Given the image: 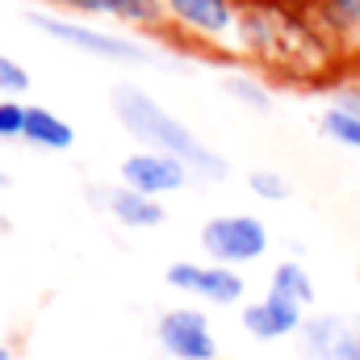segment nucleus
<instances>
[{"instance_id":"nucleus-1","label":"nucleus","mask_w":360,"mask_h":360,"mask_svg":"<svg viewBox=\"0 0 360 360\" xmlns=\"http://www.w3.org/2000/svg\"><path fill=\"white\" fill-rule=\"evenodd\" d=\"M235 59L281 84H327L352 76L348 51L319 21V8H289L276 0H239Z\"/></svg>"},{"instance_id":"nucleus-2","label":"nucleus","mask_w":360,"mask_h":360,"mask_svg":"<svg viewBox=\"0 0 360 360\" xmlns=\"http://www.w3.org/2000/svg\"><path fill=\"white\" fill-rule=\"evenodd\" d=\"M113 113L122 122V130L143 143L147 151H164V155H176L180 164L193 168V176H210V180H222L226 176V160L205 147L176 113H168L155 96L139 84H117L113 89Z\"/></svg>"},{"instance_id":"nucleus-3","label":"nucleus","mask_w":360,"mask_h":360,"mask_svg":"<svg viewBox=\"0 0 360 360\" xmlns=\"http://www.w3.org/2000/svg\"><path fill=\"white\" fill-rule=\"evenodd\" d=\"M168 30L160 38L193 42L205 59L226 51L235 59V30H239V0H164Z\"/></svg>"},{"instance_id":"nucleus-4","label":"nucleus","mask_w":360,"mask_h":360,"mask_svg":"<svg viewBox=\"0 0 360 360\" xmlns=\"http://www.w3.org/2000/svg\"><path fill=\"white\" fill-rule=\"evenodd\" d=\"M25 21L34 30L51 34L55 42H63V46H72L80 55H92L101 63H130V68H139V63H151L155 59L151 46H143V42H134L126 34H109V30L89 25L80 17H68V13H25Z\"/></svg>"},{"instance_id":"nucleus-5","label":"nucleus","mask_w":360,"mask_h":360,"mask_svg":"<svg viewBox=\"0 0 360 360\" xmlns=\"http://www.w3.org/2000/svg\"><path fill=\"white\" fill-rule=\"evenodd\" d=\"M201 248H205L210 264L243 269V264L264 260V252H269V226L256 214H214L201 226Z\"/></svg>"},{"instance_id":"nucleus-6","label":"nucleus","mask_w":360,"mask_h":360,"mask_svg":"<svg viewBox=\"0 0 360 360\" xmlns=\"http://www.w3.org/2000/svg\"><path fill=\"white\" fill-rule=\"evenodd\" d=\"M168 289L180 293H193L210 306H239L243 293H248V281L239 276V269H226V264H197V260H172L164 269Z\"/></svg>"},{"instance_id":"nucleus-7","label":"nucleus","mask_w":360,"mask_h":360,"mask_svg":"<svg viewBox=\"0 0 360 360\" xmlns=\"http://www.w3.org/2000/svg\"><path fill=\"white\" fill-rule=\"evenodd\" d=\"M155 340L172 360H218V340L210 319L197 306H176L164 310L155 323Z\"/></svg>"},{"instance_id":"nucleus-8","label":"nucleus","mask_w":360,"mask_h":360,"mask_svg":"<svg viewBox=\"0 0 360 360\" xmlns=\"http://www.w3.org/2000/svg\"><path fill=\"white\" fill-rule=\"evenodd\" d=\"M188 180H193L188 164H180L176 155H164V151H147V147L130 151L117 168V184H130L155 201H164L168 193H180Z\"/></svg>"},{"instance_id":"nucleus-9","label":"nucleus","mask_w":360,"mask_h":360,"mask_svg":"<svg viewBox=\"0 0 360 360\" xmlns=\"http://www.w3.org/2000/svg\"><path fill=\"white\" fill-rule=\"evenodd\" d=\"M302 348L310 360H360V319L340 310L306 314Z\"/></svg>"},{"instance_id":"nucleus-10","label":"nucleus","mask_w":360,"mask_h":360,"mask_svg":"<svg viewBox=\"0 0 360 360\" xmlns=\"http://www.w3.org/2000/svg\"><path fill=\"white\" fill-rule=\"evenodd\" d=\"M239 323H243V331L252 335V340H289V335H302V327H306V306H297V302H289V297H281V293H264V297H256V302H248L243 310H239Z\"/></svg>"},{"instance_id":"nucleus-11","label":"nucleus","mask_w":360,"mask_h":360,"mask_svg":"<svg viewBox=\"0 0 360 360\" xmlns=\"http://www.w3.org/2000/svg\"><path fill=\"white\" fill-rule=\"evenodd\" d=\"M68 8V17H113L117 25L164 34L168 30V8L164 0H51Z\"/></svg>"},{"instance_id":"nucleus-12","label":"nucleus","mask_w":360,"mask_h":360,"mask_svg":"<svg viewBox=\"0 0 360 360\" xmlns=\"http://www.w3.org/2000/svg\"><path fill=\"white\" fill-rule=\"evenodd\" d=\"M92 197L105 201V210L113 214V222L126 226V231H155L168 218L164 201H155V197H147V193H139L130 184H109L105 193H92Z\"/></svg>"},{"instance_id":"nucleus-13","label":"nucleus","mask_w":360,"mask_h":360,"mask_svg":"<svg viewBox=\"0 0 360 360\" xmlns=\"http://www.w3.org/2000/svg\"><path fill=\"white\" fill-rule=\"evenodd\" d=\"M25 143L38 151H72L76 130L68 117H59L46 105H30V122H25Z\"/></svg>"},{"instance_id":"nucleus-14","label":"nucleus","mask_w":360,"mask_h":360,"mask_svg":"<svg viewBox=\"0 0 360 360\" xmlns=\"http://www.w3.org/2000/svg\"><path fill=\"white\" fill-rule=\"evenodd\" d=\"M319 21L348 55L360 51V0H319Z\"/></svg>"},{"instance_id":"nucleus-15","label":"nucleus","mask_w":360,"mask_h":360,"mask_svg":"<svg viewBox=\"0 0 360 360\" xmlns=\"http://www.w3.org/2000/svg\"><path fill=\"white\" fill-rule=\"evenodd\" d=\"M269 289L289 297V302H297V306H306V310L314 306V276L302 260H281L269 276Z\"/></svg>"},{"instance_id":"nucleus-16","label":"nucleus","mask_w":360,"mask_h":360,"mask_svg":"<svg viewBox=\"0 0 360 360\" xmlns=\"http://www.w3.org/2000/svg\"><path fill=\"white\" fill-rule=\"evenodd\" d=\"M222 84H226V92L239 101V105H248V109H256V113H269L272 109V89L264 76H256L252 68L243 72V68H235V72H226L222 76Z\"/></svg>"},{"instance_id":"nucleus-17","label":"nucleus","mask_w":360,"mask_h":360,"mask_svg":"<svg viewBox=\"0 0 360 360\" xmlns=\"http://www.w3.org/2000/svg\"><path fill=\"white\" fill-rule=\"evenodd\" d=\"M319 130H323L331 143H340V147H348V151L360 155V117L356 113H344V109L331 105V109L319 117Z\"/></svg>"},{"instance_id":"nucleus-18","label":"nucleus","mask_w":360,"mask_h":360,"mask_svg":"<svg viewBox=\"0 0 360 360\" xmlns=\"http://www.w3.org/2000/svg\"><path fill=\"white\" fill-rule=\"evenodd\" d=\"M25 122H30V105L17 96H0V143L25 139Z\"/></svg>"},{"instance_id":"nucleus-19","label":"nucleus","mask_w":360,"mask_h":360,"mask_svg":"<svg viewBox=\"0 0 360 360\" xmlns=\"http://www.w3.org/2000/svg\"><path fill=\"white\" fill-rule=\"evenodd\" d=\"M248 188H252L260 201H285V197L293 193V184L281 176V172H272V168H256V172H248Z\"/></svg>"},{"instance_id":"nucleus-20","label":"nucleus","mask_w":360,"mask_h":360,"mask_svg":"<svg viewBox=\"0 0 360 360\" xmlns=\"http://www.w3.org/2000/svg\"><path fill=\"white\" fill-rule=\"evenodd\" d=\"M30 72H25V63H17L13 55H0V96H25L30 92Z\"/></svg>"},{"instance_id":"nucleus-21","label":"nucleus","mask_w":360,"mask_h":360,"mask_svg":"<svg viewBox=\"0 0 360 360\" xmlns=\"http://www.w3.org/2000/svg\"><path fill=\"white\" fill-rule=\"evenodd\" d=\"M331 105H335V109H344V113H356V117H360V72H352L348 80H340V84L331 89Z\"/></svg>"},{"instance_id":"nucleus-22","label":"nucleus","mask_w":360,"mask_h":360,"mask_svg":"<svg viewBox=\"0 0 360 360\" xmlns=\"http://www.w3.org/2000/svg\"><path fill=\"white\" fill-rule=\"evenodd\" d=\"M0 360H17V356H13V348H8V344H0Z\"/></svg>"},{"instance_id":"nucleus-23","label":"nucleus","mask_w":360,"mask_h":360,"mask_svg":"<svg viewBox=\"0 0 360 360\" xmlns=\"http://www.w3.org/2000/svg\"><path fill=\"white\" fill-rule=\"evenodd\" d=\"M4 184H8V176H4V172H0V188H4Z\"/></svg>"}]
</instances>
